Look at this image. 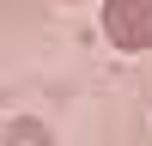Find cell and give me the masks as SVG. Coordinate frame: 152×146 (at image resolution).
<instances>
[{
    "label": "cell",
    "mask_w": 152,
    "mask_h": 146,
    "mask_svg": "<svg viewBox=\"0 0 152 146\" xmlns=\"http://www.w3.org/2000/svg\"><path fill=\"white\" fill-rule=\"evenodd\" d=\"M104 36H110V49L146 55L152 49V0H104Z\"/></svg>",
    "instance_id": "1"
},
{
    "label": "cell",
    "mask_w": 152,
    "mask_h": 146,
    "mask_svg": "<svg viewBox=\"0 0 152 146\" xmlns=\"http://www.w3.org/2000/svg\"><path fill=\"white\" fill-rule=\"evenodd\" d=\"M0 146H55V134H49V122H37V116H18V122H6Z\"/></svg>",
    "instance_id": "2"
}]
</instances>
